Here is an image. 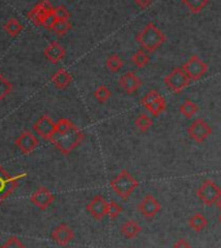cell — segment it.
I'll use <instances>...</instances> for the list:
<instances>
[{"mask_svg": "<svg viewBox=\"0 0 221 248\" xmlns=\"http://www.w3.org/2000/svg\"><path fill=\"white\" fill-rule=\"evenodd\" d=\"M51 238H52L53 242L58 243L59 246H68V244L74 239L73 229L66 224L59 225L58 228L55 229L52 232V234H51Z\"/></svg>", "mask_w": 221, "mask_h": 248, "instance_id": "obj_16", "label": "cell"}, {"mask_svg": "<svg viewBox=\"0 0 221 248\" xmlns=\"http://www.w3.org/2000/svg\"><path fill=\"white\" fill-rule=\"evenodd\" d=\"M106 66H107V69L110 70V72H113V73H116V72H119V70L123 69L124 60L119 56V55H116V53L115 55H110V56L107 59Z\"/></svg>", "mask_w": 221, "mask_h": 248, "instance_id": "obj_25", "label": "cell"}, {"mask_svg": "<svg viewBox=\"0 0 221 248\" xmlns=\"http://www.w3.org/2000/svg\"><path fill=\"white\" fill-rule=\"evenodd\" d=\"M165 34L160 30L155 24L148 22L141 33L137 34L135 41L140 43V46L146 52H155L165 43Z\"/></svg>", "mask_w": 221, "mask_h": 248, "instance_id": "obj_2", "label": "cell"}, {"mask_svg": "<svg viewBox=\"0 0 221 248\" xmlns=\"http://www.w3.org/2000/svg\"><path fill=\"white\" fill-rule=\"evenodd\" d=\"M65 48L63 47L59 42H51L47 47L45 48V56L46 59L52 62V64H58L65 57Z\"/></svg>", "mask_w": 221, "mask_h": 248, "instance_id": "obj_18", "label": "cell"}, {"mask_svg": "<svg viewBox=\"0 0 221 248\" xmlns=\"http://www.w3.org/2000/svg\"><path fill=\"white\" fill-rule=\"evenodd\" d=\"M120 86L123 87L124 91H126L127 94H133L137 90H140L142 86V81L141 78L134 73V72H126V73L121 76L119 81Z\"/></svg>", "mask_w": 221, "mask_h": 248, "instance_id": "obj_17", "label": "cell"}, {"mask_svg": "<svg viewBox=\"0 0 221 248\" xmlns=\"http://www.w3.org/2000/svg\"><path fill=\"white\" fill-rule=\"evenodd\" d=\"M70 29H72V24L69 22V20H56V22L53 24L51 30H52L56 35L62 37V35H65Z\"/></svg>", "mask_w": 221, "mask_h": 248, "instance_id": "obj_26", "label": "cell"}, {"mask_svg": "<svg viewBox=\"0 0 221 248\" xmlns=\"http://www.w3.org/2000/svg\"><path fill=\"white\" fill-rule=\"evenodd\" d=\"M207 224H208L207 218L202 213H195L189 218V226L195 232H202L203 229H205Z\"/></svg>", "mask_w": 221, "mask_h": 248, "instance_id": "obj_21", "label": "cell"}, {"mask_svg": "<svg viewBox=\"0 0 221 248\" xmlns=\"http://www.w3.org/2000/svg\"><path fill=\"white\" fill-rule=\"evenodd\" d=\"M15 144L22 154L29 155L33 154L34 151L37 150L38 146H39V140L32 131H24L18 135Z\"/></svg>", "mask_w": 221, "mask_h": 248, "instance_id": "obj_12", "label": "cell"}, {"mask_svg": "<svg viewBox=\"0 0 221 248\" xmlns=\"http://www.w3.org/2000/svg\"><path fill=\"white\" fill-rule=\"evenodd\" d=\"M219 221H220V222H221V215H220V217H219Z\"/></svg>", "mask_w": 221, "mask_h": 248, "instance_id": "obj_37", "label": "cell"}, {"mask_svg": "<svg viewBox=\"0 0 221 248\" xmlns=\"http://www.w3.org/2000/svg\"><path fill=\"white\" fill-rule=\"evenodd\" d=\"M33 129L42 139L51 140L53 133H55V129H56V122H53V120L49 117L48 114H43L34 124Z\"/></svg>", "mask_w": 221, "mask_h": 248, "instance_id": "obj_11", "label": "cell"}, {"mask_svg": "<svg viewBox=\"0 0 221 248\" xmlns=\"http://www.w3.org/2000/svg\"><path fill=\"white\" fill-rule=\"evenodd\" d=\"M173 248H191V246H190V243H189L188 240L186 239H178L174 243V246H173Z\"/></svg>", "mask_w": 221, "mask_h": 248, "instance_id": "obj_35", "label": "cell"}, {"mask_svg": "<svg viewBox=\"0 0 221 248\" xmlns=\"http://www.w3.org/2000/svg\"><path fill=\"white\" fill-rule=\"evenodd\" d=\"M134 1L141 9H147L154 3V0H134Z\"/></svg>", "mask_w": 221, "mask_h": 248, "instance_id": "obj_34", "label": "cell"}, {"mask_svg": "<svg viewBox=\"0 0 221 248\" xmlns=\"http://www.w3.org/2000/svg\"><path fill=\"white\" fill-rule=\"evenodd\" d=\"M152 125H154L152 118L148 117L147 114H140L135 118V126L138 127L141 131H147L148 129H151Z\"/></svg>", "mask_w": 221, "mask_h": 248, "instance_id": "obj_29", "label": "cell"}, {"mask_svg": "<svg viewBox=\"0 0 221 248\" xmlns=\"http://www.w3.org/2000/svg\"><path fill=\"white\" fill-rule=\"evenodd\" d=\"M161 209V204L156 200L152 195H146L143 199L141 200V203L138 204V211L141 212V215L146 217V218H152L155 217Z\"/></svg>", "mask_w": 221, "mask_h": 248, "instance_id": "obj_14", "label": "cell"}, {"mask_svg": "<svg viewBox=\"0 0 221 248\" xmlns=\"http://www.w3.org/2000/svg\"><path fill=\"white\" fill-rule=\"evenodd\" d=\"M52 15L56 20H69L70 18V12L64 7V5L55 7L52 11Z\"/></svg>", "mask_w": 221, "mask_h": 248, "instance_id": "obj_31", "label": "cell"}, {"mask_svg": "<svg viewBox=\"0 0 221 248\" xmlns=\"http://www.w3.org/2000/svg\"><path fill=\"white\" fill-rule=\"evenodd\" d=\"M121 212H123V207L119 203L110 202V204H108V216L110 218H117L121 215Z\"/></svg>", "mask_w": 221, "mask_h": 248, "instance_id": "obj_32", "label": "cell"}, {"mask_svg": "<svg viewBox=\"0 0 221 248\" xmlns=\"http://www.w3.org/2000/svg\"><path fill=\"white\" fill-rule=\"evenodd\" d=\"M85 138L83 131L74 125L68 118H60L56 122V129L49 142L56 147L63 155H69L78 147Z\"/></svg>", "mask_w": 221, "mask_h": 248, "instance_id": "obj_1", "label": "cell"}, {"mask_svg": "<svg viewBox=\"0 0 221 248\" xmlns=\"http://www.w3.org/2000/svg\"><path fill=\"white\" fill-rule=\"evenodd\" d=\"M4 30L11 35V37H17L18 34L24 30V26L21 24L20 21H17L16 18H11L7 21V24L4 25Z\"/></svg>", "mask_w": 221, "mask_h": 248, "instance_id": "obj_24", "label": "cell"}, {"mask_svg": "<svg viewBox=\"0 0 221 248\" xmlns=\"http://www.w3.org/2000/svg\"><path fill=\"white\" fill-rule=\"evenodd\" d=\"M108 204L110 202H107L104 196L96 195L95 198H93L90 203L87 204L86 209L95 220H102L108 215Z\"/></svg>", "mask_w": 221, "mask_h": 248, "instance_id": "obj_13", "label": "cell"}, {"mask_svg": "<svg viewBox=\"0 0 221 248\" xmlns=\"http://www.w3.org/2000/svg\"><path fill=\"white\" fill-rule=\"evenodd\" d=\"M182 3L188 7L190 12L197 15V13L202 12L207 7L209 0H182Z\"/></svg>", "mask_w": 221, "mask_h": 248, "instance_id": "obj_23", "label": "cell"}, {"mask_svg": "<svg viewBox=\"0 0 221 248\" xmlns=\"http://www.w3.org/2000/svg\"><path fill=\"white\" fill-rule=\"evenodd\" d=\"M197 195L205 205H213L221 198V188L212 179H205L201 187L198 188Z\"/></svg>", "mask_w": 221, "mask_h": 248, "instance_id": "obj_8", "label": "cell"}, {"mask_svg": "<svg viewBox=\"0 0 221 248\" xmlns=\"http://www.w3.org/2000/svg\"><path fill=\"white\" fill-rule=\"evenodd\" d=\"M216 207L219 208V209H220V211H221V198L216 202Z\"/></svg>", "mask_w": 221, "mask_h": 248, "instance_id": "obj_36", "label": "cell"}, {"mask_svg": "<svg viewBox=\"0 0 221 248\" xmlns=\"http://www.w3.org/2000/svg\"><path fill=\"white\" fill-rule=\"evenodd\" d=\"M0 248H26L22 244V242H21L18 238H16V236H11L7 242H5L3 246Z\"/></svg>", "mask_w": 221, "mask_h": 248, "instance_id": "obj_33", "label": "cell"}, {"mask_svg": "<svg viewBox=\"0 0 221 248\" xmlns=\"http://www.w3.org/2000/svg\"><path fill=\"white\" fill-rule=\"evenodd\" d=\"M198 109H199V108H198L197 103H194L192 100H186V102L182 103L180 107V112L184 114L186 118H191L194 114H197Z\"/></svg>", "mask_w": 221, "mask_h": 248, "instance_id": "obj_27", "label": "cell"}, {"mask_svg": "<svg viewBox=\"0 0 221 248\" xmlns=\"http://www.w3.org/2000/svg\"><path fill=\"white\" fill-rule=\"evenodd\" d=\"M131 62H133V65L137 66L138 69H142V68H144V66L150 62V56H148L147 53H146V51H143V49H138L137 52L133 53V56H131Z\"/></svg>", "mask_w": 221, "mask_h": 248, "instance_id": "obj_22", "label": "cell"}, {"mask_svg": "<svg viewBox=\"0 0 221 248\" xmlns=\"http://www.w3.org/2000/svg\"><path fill=\"white\" fill-rule=\"evenodd\" d=\"M52 11L53 7L51 5V3H49L48 0H43L41 3H38V4L28 13V17H29L30 21H32L34 25H37V26H43L46 20H47L48 17L52 16Z\"/></svg>", "mask_w": 221, "mask_h": 248, "instance_id": "obj_10", "label": "cell"}, {"mask_svg": "<svg viewBox=\"0 0 221 248\" xmlns=\"http://www.w3.org/2000/svg\"><path fill=\"white\" fill-rule=\"evenodd\" d=\"M94 96L95 99L98 100V102L100 103H104L107 102L108 99L112 96V93H110V90L107 87V86H99L98 89L95 90V93H94Z\"/></svg>", "mask_w": 221, "mask_h": 248, "instance_id": "obj_30", "label": "cell"}, {"mask_svg": "<svg viewBox=\"0 0 221 248\" xmlns=\"http://www.w3.org/2000/svg\"><path fill=\"white\" fill-rule=\"evenodd\" d=\"M24 177H26V173L9 175L4 170V168L0 165V204H3L8 199V196L18 187V181Z\"/></svg>", "mask_w": 221, "mask_h": 248, "instance_id": "obj_4", "label": "cell"}, {"mask_svg": "<svg viewBox=\"0 0 221 248\" xmlns=\"http://www.w3.org/2000/svg\"><path fill=\"white\" fill-rule=\"evenodd\" d=\"M141 104L155 117L160 116L167 109V102L158 90H150L147 94L141 99Z\"/></svg>", "mask_w": 221, "mask_h": 248, "instance_id": "obj_5", "label": "cell"}, {"mask_svg": "<svg viewBox=\"0 0 221 248\" xmlns=\"http://www.w3.org/2000/svg\"><path fill=\"white\" fill-rule=\"evenodd\" d=\"M188 133L192 140H195L197 143H203L212 134V127L209 126L208 122L205 121L203 118H197L189 126Z\"/></svg>", "mask_w": 221, "mask_h": 248, "instance_id": "obj_9", "label": "cell"}, {"mask_svg": "<svg viewBox=\"0 0 221 248\" xmlns=\"http://www.w3.org/2000/svg\"><path fill=\"white\" fill-rule=\"evenodd\" d=\"M141 232H142L141 225L133 220L126 221V222L123 224V226H121V232H123L124 236H126L127 239H134V238H137V236L140 235Z\"/></svg>", "mask_w": 221, "mask_h": 248, "instance_id": "obj_20", "label": "cell"}, {"mask_svg": "<svg viewBox=\"0 0 221 248\" xmlns=\"http://www.w3.org/2000/svg\"><path fill=\"white\" fill-rule=\"evenodd\" d=\"M11 93H12V83L3 74L0 73V102L7 99V96Z\"/></svg>", "mask_w": 221, "mask_h": 248, "instance_id": "obj_28", "label": "cell"}, {"mask_svg": "<svg viewBox=\"0 0 221 248\" xmlns=\"http://www.w3.org/2000/svg\"><path fill=\"white\" fill-rule=\"evenodd\" d=\"M190 82H191L190 78L186 76L182 68H174L168 76H165V78H164V83L167 85V87L177 94L181 93L184 89H186L190 85Z\"/></svg>", "mask_w": 221, "mask_h": 248, "instance_id": "obj_7", "label": "cell"}, {"mask_svg": "<svg viewBox=\"0 0 221 248\" xmlns=\"http://www.w3.org/2000/svg\"><path fill=\"white\" fill-rule=\"evenodd\" d=\"M182 69L190 81H199L208 72V65L198 55H192L182 65Z\"/></svg>", "mask_w": 221, "mask_h": 248, "instance_id": "obj_6", "label": "cell"}, {"mask_svg": "<svg viewBox=\"0 0 221 248\" xmlns=\"http://www.w3.org/2000/svg\"><path fill=\"white\" fill-rule=\"evenodd\" d=\"M51 82H52L53 86H55L56 89L64 90L69 87L70 83L73 82V77H72V74H70L68 70L62 68V69H59L55 72V74L51 77Z\"/></svg>", "mask_w": 221, "mask_h": 248, "instance_id": "obj_19", "label": "cell"}, {"mask_svg": "<svg viewBox=\"0 0 221 248\" xmlns=\"http://www.w3.org/2000/svg\"><path fill=\"white\" fill-rule=\"evenodd\" d=\"M53 200H55V196L47 187H39L30 196V202L42 211L47 209L53 203Z\"/></svg>", "mask_w": 221, "mask_h": 248, "instance_id": "obj_15", "label": "cell"}, {"mask_svg": "<svg viewBox=\"0 0 221 248\" xmlns=\"http://www.w3.org/2000/svg\"><path fill=\"white\" fill-rule=\"evenodd\" d=\"M110 187L116 192V195H119L123 200H127L138 187V181L126 169H123L110 181Z\"/></svg>", "mask_w": 221, "mask_h": 248, "instance_id": "obj_3", "label": "cell"}]
</instances>
